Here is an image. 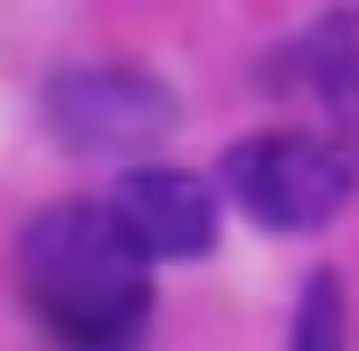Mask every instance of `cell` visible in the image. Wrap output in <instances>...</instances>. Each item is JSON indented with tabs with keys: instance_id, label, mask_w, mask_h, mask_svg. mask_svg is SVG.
Masks as SVG:
<instances>
[{
	"instance_id": "cell-1",
	"label": "cell",
	"mask_w": 359,
	"mask_h": 351,
	"mask_svg": "<svg viewBox=\"0 0 359 351\" xmlns=\"http://www.w3.org/2000/svg\"><path fill=\"white\" fill-rule=\"evenodd\" d=\"M144 263L152 256L128 240L112 200H56L16 240L25 303L40 312L56 351H144V327H152Z\"/></svg>"
},
{
	"instance_id": "cell-2",
	"label": "cell",
	"mask_w": 359,
	"mask_h": 351,
	"mask_svg": "<svg viewBox=\"0 0 359 351\" xmlns=\"http://www.w3.org/2000/svg\"><path fill=\"white\" fill-rule=\"evenodd\" d=\"M351 152L327 136H295V128H271V136H240L224 152V192L240 200L264 232H320V223L344 216L351 200Z\"/></svg>"
},
{
	"instance_id": "cell-3",
	"label": "cell",
	"mask_w": 359,
	"mask_h": 351,
	"mask_svg": "<svg viewBox=\"0 0 359 351\" xmlns=\"http://www.w3.org/2000/svg\"><path fill=\"white\" fill-rule=\"evenodd\" d=\"M48 120H56L65 144H80V152H104V160L128 152L136 160V152H152L168 136L176 104H168V88L152 72H136V64H72V72L48 80Z\"/></svg>"
},
{
	"instance_id": "cell-4",
	"label": "cell",
	"mask_w": 359,
	"mask_h": 351,
	"mask_svg": "<svg viewBox=\"0 0 359 351\" xmlns=\"http://www.w3.org/2000/svg\"><path fill=\"white\" fill-rule=\"evenodd\" d=\"M112 216L152 263H192L216 247V192L192 168H128L112 184Z\"/></svg>"
},
{
	"instance_id": "cell-5",
	"label": "cell",
	"mask_w": 359,
	"mask_h": 351,
	"mask_svg": "<svg viewBox=\"0 0 359 351\" xmlns=\"http://www.w3.org/2000/svg\"><path fill=\"white\" fill-rule=\"evenodd\" d=\"M295 72L304 96H320V112L335 120L344 152H359V8H335L295 40Z\"/></svg>"
},
{
	"instance_id": "cell-6",
	"label": "cell",
	"mask_w": 359,
	"mask_h": 351,
	"mask_svg": "<svg viewBox=\"0 0 359 351\" xmlns=\"http://www.w3.org/2000/svg\"><path fill=\"white\" fill-rule=\"evenodd\" d=\"M287 351H344V280H335V272H311L304 280Z\"/></svg>"
}]
</instances>
